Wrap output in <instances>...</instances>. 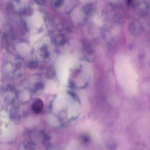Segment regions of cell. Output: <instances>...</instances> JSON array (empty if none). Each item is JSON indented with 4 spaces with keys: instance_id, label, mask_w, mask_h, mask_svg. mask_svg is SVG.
I'll return each mask as SVG.
<instances>
[{
    "instance_id": "1",
    "label": "cell",
    "mask_w": 150,
    "mask_h": 150,
    "mask_svg": "<svg viewBox=\"0 0 150 150\" xmlns=\"http://www.w3.org/2000/svg\"><path fill=\"white\" fill-rule=\"evenodd\" d=\"M33 110L35 112L39 113L42 110L43 108V103L40 99L37 100L35 101L33 105Z\"/></svg>"
},
{
    "instance_id": "2",
    "label": "cell",
    "mask_w": 150,
    "mask_h": 150,
    "mask_svg": "<svg viewBox=\"0 0 150 150\" xmlns=\"http://www.w3.org/2000/svg\"><path fill=\"white\" fill-rule=\"evenodd\" d=\"M55 41L56 43L58 45H63L66 41V38L64 35L62 34L58 35L55 38Z\"/></svg>"
},
{
    "instance_id": "3",
    "label": "cell",
    "mask_w": 150,
    "mask_h": 150,
    "mask_svg": "<svg viewBox=\"0 0 150 150\" xmlns=\"http://www.w3.org/2000/svg\"><path fill=\"white\" fill-rule=\"evenodd\" d=\"M64 0H56L54 3V5L56 8H59L63 4Z\"/></svg>"
}]
</instances>
